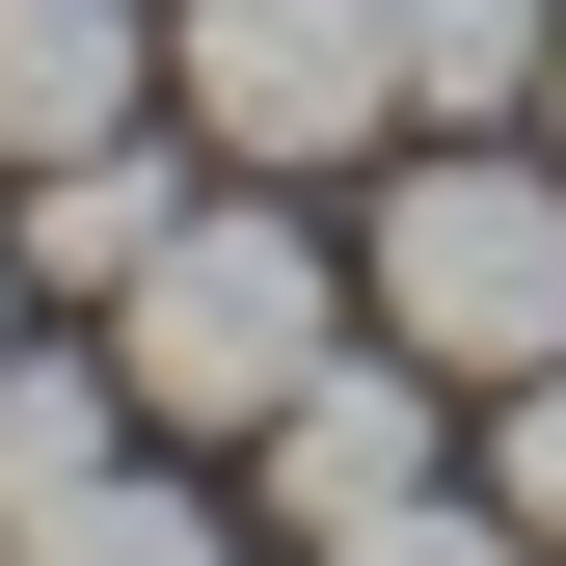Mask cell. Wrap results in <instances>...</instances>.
Wrapping results in <instances>:
<instances>
[{"label":"cell","mask_w":566,"mask_h":566,"mask_svg":"<svg viewBox=\"0 0 566 566\" xmlns=\"http://www.w3.org/2000/svg\"><path fill=\"white\" fill-rule=\"evenodd\" d=\"M82 324H108V378H135V432H163V459H243V432H270V405H297L378 297L297 243V189H243V163H217V189H189V217L135 243Z\"/></svg>","instance_id":"1"},{"label":"cell","mask_w":566,"mask_h":566,"mask_svg":"<svg viewBox=\"0 0 566 566\" xmlns=\"http://www.w3.org/2000/svg\"><path fill=\"white\" fill-rule=\"evenodd\" d=\"M485 485H513V513L566 539V350H539V378H485Z\"/></svg>","instance_id":"10"},{"label":"cell","mask_w":566,"mask_h":566,"mask_svg":"<svg viewBox=\"0 0 566 566\" xmlns=\"http://www.w3.org/2000/svg\"><path fill=\"white\" fill-rule=\"evenodd\" d=\"M163 108V0H0V189Z\"/></svg>","instance_id":"5"},{"label":"cell","mask_w":566,"mask_h":566,"mask_svg":"<svg viewBox=\"0 0 566 566\" xmlns=\"http://www.w3.org/2000/svg\"><path fill=\"white\" fill-rule=\"evenodd\" d=\"M432 350H378V324H350L324 350V378L297 405H270V432H243V485H270V539H324V513H378V485H459V432H432Z\"/></svg>","instance_id":"4"},{"label":"cell","mask_w":566,"mask_h":566,"mask_svg":"<svg viewBox=\"0 0 566 566\" xmlns=\"http://www.w3.org/2000/svg\"><path fill=\"white\" fill-rule=\"evenodd\" d=\"M539 135H566V54H539Z\"/></svg>","instance_id":"11"},{"label":"cell","mask_w":566,"mask_h":566,"mask_svg":"<svg viewBox=\"0 0 566 566\" xmlns=\"http://www.w3.org/2000/svg\"><path fill=\"white\" fill-rule=\"evenodd\" d=\"M297 566H566V539H539V513H513L485 459H459V485H378V513H324Z\"/></svg>","instance_id":"9"},{"label":"cell","mask_w":566,"mask_h":566,"mask_svg":"<svg viewBox=\"0 0 566 566\" xmlns=\"http://www.w3.org/2000/svg\"><path fill=\"white\" fill-rule=\"evenodd\" d=\"M189 217V108H135V135H82V163H28V217H0V270L28 297H108L135 243Z\"/></svg>","instance_id":"6"},{"label":"cell","mask_w":566,"mask_h":566,"mask_svg":"<svg viewBox=\"0 0 566 566\" xmlns=\"http://www.w3.org/2000/svg\"><path fill=\"white\" fill-rule=\"evenodd\" d=\"M243 539H270V513H217L189 459H82L54 513H0V566H243Z\"/></svg>","instance_id":"7"},{"label":"cell","mask_w":566,"mask_h":566,"mask_svg":"<svg viewBox=\"0 0 566 566\" xmlns=\"http://www.w3.org/2000/svg\"><path fill=\"white\" fill-rule=\"evenodd\" d=\"M0 324H28V270H0Z\"/></svg>","instance_id":"12"},{"label":"cell","mask_w":566,"mask_h":566,"mask_svg":"<svg viewBox=\"0 0 566 566\" xmlns=\"http://www.w3.org/2000/svg\"><path fill=\"white\" fill-rule=\"evenodd\" d=\"M163 108H189V163L324 189L405 135V54H378V0H163Z\"/></svg>","instance_id":"3"},{"label":"cell","mask_w":566,"mask_h":566,"mask_svg":"<svg viewBox=\"0 0 566 566\" xmlns=\"http://www.w3.org/2000/svg\"><path fill=\"white\" fill-rule=\"evenodd\" d=\"M378 54H405V135H513L539 54H566V0H378Z\"/></svg>","instance_id":"8"},{"label":"cell","mask_w":566,"mask_h":566,"mask_svg":"<svg viewBox=\"0 0 566 566\" xmlns=\"http://www.w3.org/2000/svg\"><path fill=\"white\" fill-rule=\"evenodd\" d=\"M350 297H378V350H432V378H539L566 350V135L513 163V135H378V243H350Z\"/></svg>","instance_id":"2"}]
</instances>
